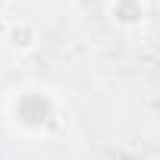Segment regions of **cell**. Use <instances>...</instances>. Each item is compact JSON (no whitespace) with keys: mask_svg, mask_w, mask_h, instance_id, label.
Instances as JSON below:
<instances>
[{"mask_svg":"<svg viewBox=\"0 0 160 160\" xmlns=\"http://www.w3.org/2000/svg\"><path fill=\"white\" fill-rule=\"evenodd\" d=\"M0 16H7V0H0Z\"/></svg>","mask_w":160,"mask_h":160,"instance_id":"cell-4","label":"cell"},{"mask_svg":"<svg viewBox=\"0 0 160 160\" xmlns=\"http://www.w3.org/2000/svg\"><path fill=\"white\" fill-rule=\"evenodd\" d=\"M0 41L7 44V50H13V53H32L35 47H38V28H35V22H28V19H7V25H3V35H0Z\"/></svg>","mask_w":160,"mask_h":160,"instance_id":"cell-2","label":"cell"},{"mask_svg":"<svg viewBox=\"0 0 160 160\" xmlns=\"http://www.w3.org/2000/svg\"><path fill=\"white\" fill-rule=\"evenodd\" d=\"M63 116L60 94L38 82L16 85L3 98V119L19 138H47L63 126Z\"/></svg>","mask_w":160,"mask_h":160,"instance_id":"cell-1","label":"cell"},{"mask_svg":"<svg viewBox=\"0 0 160 160\" xmlns=\"http://www.w3.org/2000/svg\"><path fill=\"white\" fill-rule=\"evenodd\" d=\"M110 13H113V22H116V25L135 28V25H141V19H144V3H141V0H113Z\"/></svg>","mask_w":160,"mask_h":160,"instance_id":"cell-3","label":"cell"}]
</instances>
